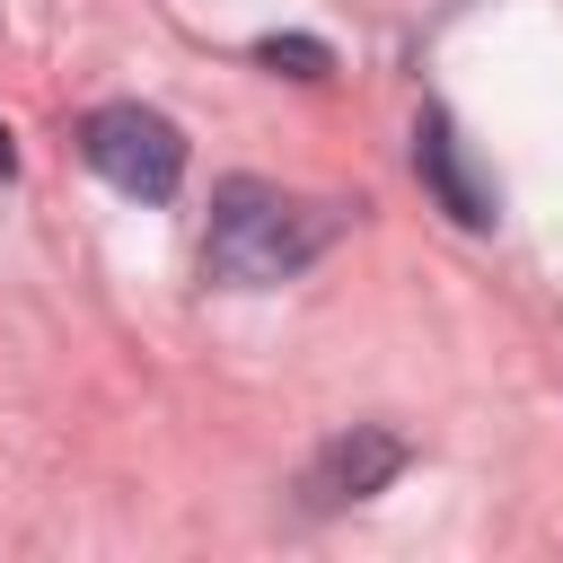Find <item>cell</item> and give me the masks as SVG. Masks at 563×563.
Segmentation results:
<instances>
[{
	"label": "cell",
	"mask_w": 563,
	"mask_h": 563,
	"mask_svg": "<svg viewBox=\"0 0 563 563\" xmlns=\"http://www.w3.org/2000/svg\"><path fill=\"white\" fill-rule=\"evenodd\" d=\"M334 202H299L264 176H229L211 194V229H202V273L229 290H273L290 273H308L334 246Z\"/></svg>",
	"instance_id": "cell-1"
},
{
	"label": "cell",
	"mask_w": 563,
	"mask_h": 563,
	"mask_svg": "<svg viewBox=\"0 0 563 563\" xmlns=\"http://www.w3.org/2000/svg\"><path fill=\"white\" fill-rule=\"evenodd\" d=\"M396 475H405V440H396V431H378V422H352V431H334V440L308 457L299 493H308V510H343V501L387 493Z\"/></svg>",
	"instance_id": "cell-3"
},
{
	"label": "cell",
	"mask_w": 563,
	"mask_h": 563,
	"mask_svg": "<svg viewBox=\"0 0 563 563\" xmlns=\"http://www.w3.org/2000/svg\"><path fill=\"white\" fill-rule=\"evenodd\" d=\"M255 62L290 70V79H325V70H334V53H325L317 35H264V44H255Z\"/></svg>",
	"instance_id": "cell-5"
},
{
	"label": "cell",
	"mask_w": 563,
	"mask_h": 563,
	"mask_svg": "<svg viewBox=\"0 0 563 563\" xmlns=\"http://www.w3.org/2000/svg\"><path fill=\"white\" fill-rule=\"evenodd\" d=\"M413 176L431 185V202H440L457 229H493V220H501V194H493V176L466 158L457 123H449L440 106H422V123H413Z\"/></svg>",
	"instance_id": "cell-4"
},
{
	"label": "cell",
	"mask_w": 563,
	"mask_h": 563,
	"mask_svg": "<svg viewBox=\"0 0 563 563\" xmlns=\"http://www.w3.org/2000/svg\"><path fill=\"white\" fill-rule=\"evenodd\" d=\"M0 176H9V141H0Z\"/></svg>",
	"instance_id": "cell-6"
},
{
	"label": "cell",
	"mask_w": 563,
	"mask_h": 563,
	"mask_svg": "<svg viewBox=\"0 0 563 563\" xmlns=\"http://www.w3.org/2000/svg\"><path fill=\"white\" fill-rule=\"evenodd\" d=\"M79 158H88L114 194H132V202H167V194L185 185V132H176L158 106H141V97L97 106V114L79 123Z\"/></svg>",
	"instance_id": "cell-2"
}]
</instances>
